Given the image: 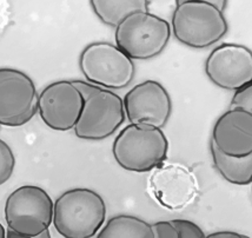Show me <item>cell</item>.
I'll use <instances>...</instances> for the list:
<instances>
[{
  "instance_id": "obj_1",
  "label": "cell",
  "mask_w": 252,
  "mask_h": 238,
  "mask_svg": "<svg viewBox=\"0 0 252 238\" xmlns=\"http://www.w3.org/2000/svg\"><path fill=\"white\" fill-rule=\"evenodd\" d=\"M106 204L97 191L86 188L70 189L57 198L53 225L65 238H91L106 221Z\"/></svg>"
},
{
  "instance_id": "obj_2",
  "label": "cell",
  "mask_w": 252,
  "mask_h": 238,
  "mask_svg": "<svg viewBox=\"0 0 252 238\" xmlns=\"http://www.w3.org/2000/svg\"><path fill=\"white\" fill-rule=\"evenodd\" d=\"M171 31L179 43L191 49H208L229 31L224 12L209 0H179L171 20Z\"/></svg>"
},
{
  "instance_id": "obj_3",
  "label": "cell",
  "mask_w": 252,
  "mask_h": 238,
  "mask_svg": "<svg viewBox=\"0 0 252 238\" xmlns=\"http://www.w3.org/2000/svg\"><path fill=\"white\" fill-rule=\"evenodd\" d=\"M84 96V107L74 134L85 140H103L125 122L124 102L117 93L89 81L72 80Z\"/></svg>"
},
{
  "instance_id": "obj_4",
  "label": "cell",
  "mask_w": 252,
  "mask_h": 238,
  "mask_svg": "<svg viewBox=\"0 0 252 238\" xmlns=\"http://www.w3.org/2000/svg\"><path fill=\"white\" fill-rule=\"evenodd\" d=\"M169 140L161 129L130 124L113 140L112 153L117 164L131 172H149L165 163Z\"/></svg>"
},
{
  "instance_id": "obj_5",
  "label": "cell",
  "mask_w": 252,
  "mask_h": 238,
  "mask_svg": "<svg viewBox=\"0 0 252 238\" xmlns=\"http://www.w3.org/2000/svg\"><path fill=\"white\" fill-rule=\"evenodd\" d=\"M171 34L167 20L149 11L134 12L116 27V45L132 60L154 59L166 49Z\"/></svg>"
},
{
  "instance_id": "obj_6",
  "label": "cell",
  "mask_w": 252,
  "mask_h": 238,
  "mask_svg": "<svg viewBox=\"0 0 252 238\" xmlns=\"http://www.w3.org/2000/svg\"><path fill=\"white\" fill-rule=\"evenodd\" d=\"M55 202L43 188L23 185L5 202V222L23 238L39 237L53 224Z\"/></svg>"
},
{
  "instance_id": "obj_7",
  "label": "cell",
  "mask_w": 252,
  "mask_h": 238,
  "mask_svg": "<svg viewBox=\"0 0 252 238\" xmlns=\"http://www.w3.org/2000/svg\"><path fill=\"white\" fill-rule=\"evenodd\" d=\"M79 68L86 81L107 90L128 86L136 74V64L115 44L94 41L79 56Z\"/></svg>"
},
{
  "instance_id": "obj_8",
  "label": "cell",
  "mask_w": 252,
  "mask_h": 238,
  "mask_svg": "<svg viewBox=\"0 0 252 238\" xmlns=\"http://www.w3.org/2000/svg\"><path fill=\"white\" fill-rule=\"evenodd\" d=\"M39 108V95L32 78L11 68H0V124L25 125Z\"/></svg>"
},
{
  "instance_id": "obj_9",
  "label": "cell",
  "mask_w": 252,
  "mask_h": 238,
  "mask_svg": "<svg viewBox=\"0 0 252 238\" xmlns=\"http://www.w3.org/2000/svg\"><path fill=\"white\" fill-rule=\"evenodd\" d=\"M152 195L161 206L172 211L187 209L196 202L199 184L193 171L183 164H161L149 179Z\"/></svg>"
},
{
  "instance_id": "obj_10",
  "label": "cell",
  "mask_w": 252,
  "mask_h": 238,
  "mask_svg": "<svg viewBox=\"0 0 252 238\" xmlns=\"http://www.w3.org/2000/svg\"><path fill=\"white\" fill-rule=\"evenodd\" d=\"M126 118L131 124L163 129L172 113L169 91L157 80H145L125 95Z\"/></svg>"
},
{
  "instance_id": "obj_11",
  "label": "cell",
  "mask_w": 252,
  "mask_h": 238,
  "mask_svg": "<svg viewBox=\"0 0 252 238\" xmlns=\"http://www.w3.org/2000/svg\"><path fill=\"white\" fill-rule=\"evenodd\" d=\"M84 107V96L72 80L53 81L39 95L38 112L45 125L55 131L74 129Z\"/></svg>"
},
{
  "instance_id": "obj_12",
  "label": "cell",
  "mask_w": 252,
  "mask_h": 238,
  "mask_svg": "<svg viewBox=\"0 0 252 238\" xmlns=\"http://www.w3.org/2000/svg\"><path fill=\"white\" fill-rule=\"evenodd\" d=\"M204 71L216 86L236 91L251 83L252 51L244 45L221 44L209 54Z\"/></svg>"
},
{
  "instance_id": "obj_13",
  "label": "cell",
  "mask_w": 252,
  "mask_h": 238,
  "mask_svg": "<svg viewBox=\"0 0 252 238\" xmlns=\"http://www.w3.org/2000/svg\"><path fill=\"white\" fill-rule=\"evenodd\" d=\"M211 139L221 152L233 157L252 153V113L227 110L221 114L212 129Z\"/></svg>"
},
{
  "instance_id": "obj_14",
  "label": "cell",
  "mask_w": 252,
  "mask_h": 238,
  "mask_svg": "<svg viewBox=\"0 0 252 238\" xmlns=\"http://www.w3.org/2000/svg\"><path fill=\"white\" fill-rule=\"evenodd\" d=\"M210 152L215 168L225 180L233 185L251 184L252 153L243 157H233L221 152L212 139H210Z\"/></svg>"
},
{
  "instance_id": "obj_15",
  "label": "cell",
  "mask_w": 252,
  "mask_h": 238,
  "mask_svg": "<svg viewBox=\"0 0 252 238\" xmlns=\"http://www.w3.org/2000/svg\"><path fill=\"white\" fill-rule=\"evenodd\" d=\"M92 10L105 25L117 27L134 12L149 11L148 0H91Z\"/></svg>"
},
{
  "instance_id": "obj_16",
  "label": "cell",
  "mask_w": 252,
  "mask_h": 238,
  "mask_svg": "<svg viewBox=\"0 0 252 238\" xmlns=\"http://www.w3.org/2000/svg\"><path fill=\"white\" fill-rule=\"evenodd\" d=\"M98 238H154L151 224L139 217L118 215L99 230Z\"/></svg>"
},
{
  "instance_id": "obj_17",
  "label": "cell",
  "mask_w": 252,
  "mask_h": 238,
  "mask_svg": "<svg viewBox=\"0 0 252 238\" xmlns=\"http://www.w3.org/2000/svg\"><path fill=\"white\" fill-rule=\"evenodd\" d=\"M16 167V158L7 143L0 140V184H4L11 178Z\"/></svg>"
},
{
  "instance_id": "obj_18",
  "label": "cell",
  "mask_w": 252,
  "mask_h": 238,
  "mask_svg": "<svg viewBox=\"0 0 252 238\" xmlns=\"http://www.w3.org/2000/svg\"><path fill=\"white\" fill-rule=\"evenodd\" d=\"M239 110L247 111L252 113V84L249 83L241 89L236 90L235 96L231 101L229 110Z\"/></svg>"
},
{
  "instance_id": "obj_19",
  "label": "cell",
  "mask_w": 252,
  "mask_h": 238,
  "mask_svg": "<svg viewBox=\"0 0 252 238\" xmlns=\"http://www.w3.org/2000/svg\"><path fill=\"white\" fill-rule=\"evenodd\" d=\"M171 223L178 231L179 238H204L205 234L196 223L188 219H172Z\"/></svg>"
},
{
  "instance_id": "obj_20",
  "label": "cell",
  "mask_w": 252,
  "mask_h": 238,
  "mask_svg": "<svg viewBox=\"0 0 252 238\" xmlns=\"http://www.w3.org/2000/svg\"><path fill=\"white\" fill-rule=\"evenodd\" d=\"M154 238H179L178 231L173 227L171 221L157 222L151 224Z\"/></svg>"
},
{
  "instance_id": "obj_21",
  "label": "cell",
  "mask_w": 252,
  "mask_h": 238,
  "mask_svg": "<svg viewBox=\"0 0 252 238\" xmlns=\"http://www.w3.org/2000/svg\"><path fill=\"white\" fill-rule=\"evenodd\" d=\"M208 238H248V236L233 231H218V233L210 234Z\"/></svg>"
},
{
  "instance_id": "obj_22",
  "label": "cell",
  "mask_w": 252,
  "mask_h": 238,
  "mask_svg": "<svg viewBox=\"0 0 252 238\" xmlns=\"http://www.w3.org/2000/svg\"><path fill=\"white\" fill-rule=\"evenodd\" d=\"M211 2L216 6V7L218 8V10L221 11V12H224L225 7H226V5H227V2L223 1V0H221V1H217V0H211Z\"/></svg>"
},
{
  "instance_id": "obj_23",
  "label": "cell",
  "mask_w": 252,
  "mask_h": 238,
  "mask_svg": "<svg viewBox=\"0 0 252 238\" xmlns=\"http://www.w3.org/2000/svg\"><path fill=\"white\" fill-rule=\"evenodd\" d=\"M0 229H1V237H5V236H6V234H5L4 227H2V225H0Z\"/></svg>"
}]
</instances>
